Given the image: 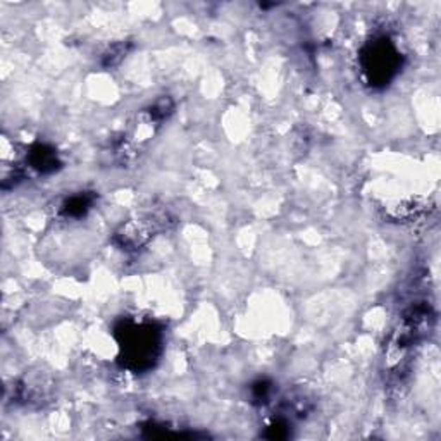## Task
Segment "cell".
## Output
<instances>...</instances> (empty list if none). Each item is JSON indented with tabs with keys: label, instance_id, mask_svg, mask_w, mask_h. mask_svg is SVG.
<instances>
[{
	"label": "cell",
	"instance_id": "1",
	"mask_svg": "<svg viewBox=\"0 0 441 441\" xmlns=\"http://www.w3.org/2000/svg\"><path fill=\"white\" fill-rule=\"evenodd\" d=\"M121 335L123 357L131 369H147L157 359L161 350V336L152 324L126 321L123 328L117 329Z\"/></svg>",
	"mask_w": 441,
	"mask_h": 441
},
{
	"label": "cell",
	"instance_id": "2",
	"mask_svg": "<svg viewBox=\"0 0 441 441\" xmlns=\"http://www.w3.org/2000/svg\"><path fill=\"white\" fill-rule=\"evenodd\" d=\"M400 68V52L388 38L374 40L362 52V71L370 85H388Z\"/></svg>",
	"mask_w": 441,
	"mask_h": 441
},
{
	"label": "cell",
	"instance_id": "3",
	"mask_svg": "<svg viewBox=\"0 0 441 441\" xmlns=\"http://www.w3.org/2000/svg\"><path fill=\"white\" fill-rule=\"evenodd\" d=\"M166 224H168V216H148L143 219L131 221L116 233V242L124 250H136L148 243V240L154 238L155 233L164 229Z\"/></svg>",
	"mask_w": 441,
	"mask_h": 441
},
{
	"label": "cell",
	"instance_id": "4",
	"mask_svg": "<svg viewBox=\"0 0 441 441\" xmlns=\"http://www.w3.org/2000/svg\"><path fill=\"white\" fill-rule=\"evenodd\" d=\"M29 164L31 168L38 169L40 173H52L57 168V154L45 145H38L31 150L29 154Z\"/></svg>",
	"mask_w": 441,
	"mask_h": 441
},
{
	"label": "cell",
	"instance_id": "5",
	"mask_svg": "<svg viewBox=\"0 0 441 441\" xmlns=\"http://www.w3.org/2000/svg\"><path fill=\"white\" fill-rule=\"evenodd\" d=\"M92 196L88 195H76V196H71V198L68 200V202L62 205V214H64L66 217H81L87 214V210L90 209L92 205Z\"/></svg>",
	"mask_w": 441,
	"mask_h": 441
},
{
	"label": "cell",
	"instance_id": "6",
	"mask_svg": "<svg viewBox=\"0 0 441 441\" xmlns=\"http://www.w3.org/2000/svg\"><path fill=\"white\" fill-rule=\"evenodd\" d=\"M422 210H424V205L417 202H400L396 203L395 207L390 209V217H393L395 221H410L412 217L421 216Z\"/></svg>",
	"mask_w": 441,
	"mask_h": 441
},
{
	"label": "cell",
	"instance_id": "7",
	"mask_svg": "<svg viewBox=\"0 0 441 441\" xmlns=\"http://www.w3.org/2000/svg\"><path fill=\"white\" fill-rule=\"evenodd\" d=\"M270 396V386L268 383H259L254 386V398L259 402H266Z\"/></svg>",
	"mask_w": 441,
	"mask_h": 441
}]
</instances>
